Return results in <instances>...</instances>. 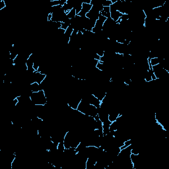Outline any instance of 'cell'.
<instances>
[{"label": "cell", "mask_w": 169, "mask_h": 169, "mask_svg": "<svg viewBox=\"0 0 169 169\" xmlns=\"http://www.w3.org/2000/svg\"><path fill=\"white\" fill-rule=\"evenodd\" d=\"M30 99L34 105H46L48 102L47 97L44 90H40L37 93H32L30 96Z\"/></svg>", "instance_id": "6da1fadb"}, {"label": "cell", "mask_w": 169, "mask_h": 169, "mask_svg": "<svg viewBox=\"0 0 169 169\" xmlns=\"http://www.w3.org/2000/svg\"><path fill=\"white\" fill-rule=\"evenodd\" d=\"M93 7V5L91 4H87V3H82V10L81 12L79 13L78 15L81 17H85L86 14L89 13Z\"/></svg>", "instance_id": "7a4b0ae2"}, {"label": "cell", "mask_w": 169, "mask_h": 169, "mask_svg": "<svg viewBox=\"0 0 169 169\" xmlns=\"http://www.w3.org/2000/svg\"><path fill=\"white\" fill-rule=\"evenodd\" d=\"M100 15L104 16L107 19L110 18V7H104L103 9L100 12Z\"/></svg>", "instance_id": "3957f363"}, {"label": "cell", "mask_w": 169, "mask_h": 169, "mask_svg": "<svg viewBox=\"0 0 169 169\" xmlns=\"http://www.w3.org/2000/svg\"><path fill=\"white\" fill-rule=\"evenodd\" d=\"M96 67V69L99 70L100 71H103L104 69H105V64H104V62H102L99 61V62H98V63L96 65V67Z\"/></svg>", "instance_id": "277c9868"}, {"label": "cell", "mask_w": 169, "mask_h": 169, "mask_svg": "<svg viewBox=\"0 0 169 169\" xmlns=\"http://www.w3.org/2000/svg\"><path fill=\"white\" fill-rule=\"evenodd\" d=\"M76 15H76V11H75V8L72 9L71 10V11H70L68 13V14L67 15V17H68L69 19H73V18H74V17H75Z\"/></svg>", "instance_id": "5b68a950"}, {"label": "cell", "mask_w": 169, "mask_h": 169, "mask_svg": "<svg viewBox=\"0 0 169 169\" xmlns=\"http://www.w3.org/2000/svg\"><path fill=\"white\" fill-rule=\"evenodd\" d=\"M112 1L111 0H104V1H102V6L103 7H110L112 5Z\"/></svg>", "instance_id": "8992f818"}, {"label": "cell", "mask_w": 169, "mask_h": 169, "mask_svg": "<svg viewBox=\"0 0 169 169\" xmlns=\"http://www.w3.org/2000/svg\"><path fill=\"white\" fill-rule=\"evenodd\" d=\"M107 18L106 17H104V16L101 15H99V16H98V20L100 21L101 23H102V24H104V22L107 21Z\"/></svg>", "instance_id": "52a82bcc"}, {"label": "cell", "mask_w": 169, "mask_h": 169, "mask_svg": "<svg viewBox=\"0 0 169 169\" xmlns=\"http://www.w3.org/2000/svg\"><path fill=\"white\" fill-rule=\"evenodd\" d=\"M5 7V1L4 0L0 1V10H2Z\"/></svg>", "instance_id": "ba28073f"}]
</instances>
